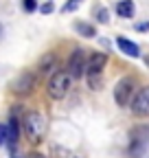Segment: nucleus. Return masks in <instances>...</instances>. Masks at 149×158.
Returning <instances> with one entry per match:
<instances>
[{"instance_id": "f257e3e1", "label": "nucleus", "mask_w": 149, "mask_h": 158, "mask_svg": "<svg viewBox=\"0 0 149 158\" xmlns=\"http://www.w3.org/2000/svg\"><path fill=\"white\" fill-rule=\"evenodd\" d=\"M22 130H24V136L29 138V143L40 145V143L44 141V136H46L48 123H46V118H44L42 112L29 110V112H24V116H22Z\"/></svg>"}, {"instance_id": "f03ea898", "label": "nucleus", "mask_w": 149, "mask_h": 158, "mask_svg": "<svg viewBox=\"0 0 149 158\" xmlns=\"http://www.w3.org/2000/svg\"><path fill=\"white\" fill-rule=\"evenodd\" d=\"M70 84H72V77L68 70H55L50 77H48V84H46V90H48V97L59 101L64 99L70 90Z\"/></svg>"}, {"instance_id": "7ed1b4c3", "label": "nucleus", "mask_w": 149, "mask_h": 158, "mask_svg": "<svg viewBox=\"0 0 149 158\" xmlns=\"http://www.w3.org/2000/svg\"><path fill=\"white\" fill-rule=\"evenodd\" d=\"M134 97H136V79L134 77L119 79L116 86H114V101H116V106H121V108L132 106Z\"/></svg>"}, {"instance_id": "20e7f679", "label": "nucleus", "mask_w": 149, "mask_h": 158, "mask_svg": "<svg viewBox=\"0 0 149 158\" xmlns=\"http://www.w3.org/2000/svg\"><path fill=\"white\" fill-rule=\"evenodd\" d=\"M149 145V127L147 125H136L129 130V154H132L134 158H140L145 154Z\"/></svg>"}, {"instance_id": "39448f33", "label": "nucleus", "mask_w": 149, "mask_h": 158, "mask_svg": "<svg viewBox=\"0 0 149 158\" xmlns=\"http://www.w3.org/2000/svg\"><path fill=\"white\" fill-rule=\"evenodd\" d=\"M35 86H37V73L24 70V73H20V75L13 79L11 92L18 94V97H26V94H31V92L35 90Z\"/></svg>"}, {"instance_id": "423d86ee", "label": "nucleus", "mask_w": 149, "mask_h": 158, "mask_svg": "<svg viewBox=\"0 0 149 158\" xmlns=\"http://www.w3.org/2000/svg\"><path fill=\"white\" fill-rule=\"evenodd\" d=\"M86 64H88V57L81 48L72 51V55L68 57V64H66V70L70 73L72 79H81L86 75Z\"/></svg>"}, {"instance_id": "0eeeda50", "label": "nucleus", "mask_w": 149, "mask_h": 158, "mask_svg": "<svg viewBox=\"0 0 149 158\" xmlns=\"http://www.w3.org/2000/svg\"><path fill=\"white\" fill-rule=\"evenodd\" d=\"M129 108H132V114L138 116V118L149 116V86H145L136 92V97H134V101H132Z\"/></svg>"}, {"instance_id": "6e6552de", "label": "nucleus", "mask_w": 149, "mask_h": 158, "mask_svg": "<svg viewBox=\"0 0 149 158\" xmlns=\"http://www.w3.org/2000/svg\"><path fill=\"white\" fill-rule=\"evenodd\" d=\"M105 64H107V55L105 53H92L88 57V64H86V75H101Z\"/></svg>"}, {"instance_id": "1a4fd4ad", "label": "nucleus", "mask_w": 149, "mask_h": 158, "mask_svg": "<svg viewBox=\"0 0 149 158\" xmlns=\"http://www.w3.org/2000/svg\"><path fill=\"white\" fill-rule=\"evenodd\" d=\"M18 138H20V123H18L15 116H13V118H9V123H7V147L11 152L18 145Z\"/></svg>"}, {"instance_id": "9d476101", "label": "nucleus", "mask_w": 149, "mask_h": 158, "mask_svg": "<svg viewBox=\"0 0 149 158\" xmlns=\"http://www.w3.org/2000/svg\"><path fill=\"white\" fill-rule=\"evenodd\" d=\"M116 46L125 53V55H129V57H140V46L136 44V42H132V40H127V37H116Z\"/></svg>"}, {"instance_id": "9b49d317", "label": "nucleus", "mask_w": 149, "mask_h": 158, "mask_svg": "<svg viewBox=\"0 0 149 158\" xmlns=\"http://www.w3.org/2000/svg\"><path fill=\"white\" fill-rule=\"evenodd\" d=\"M55 70H57V59H55L53 53H46L42 59H40V75H53Z\"/></svg>"}, {"instance_id": "f8f14e48", "label": "nucleus", "mask_w": 149, "mask_h": 158, "mask_svg": "<svg viewBox=\"0 0 149 158\" xmlns=\"http://www.w3.org/2000/svg\"><path fill=\"white\" fill-rule=\"evenodd\" d=\"M116 13H119V18H134L136 7H134L132 0H121V2L116 5Z\"/></svg>"}, {"instance_id": "ddd939ff", "label": "nucleus", "mask_w": 149, "mask_h": 158, "mask_svg": "<svg viewBox=\"0 0 149 158\" xmlns=\"http://www.w3.org/2000/svg\"><path fill=\"white\" fill-rule=\"evenodd\" d=\"M72 29L77 31L79 35H83V37H95L97 35V29L92 27V24H88V22H74Z\"/></svg>"}, {"instance_id": "4468645a", "label": "nucleus", "mask_w": 149, "mask_h": 158, "mask_svg": "<svg viewBox=\"0 0 149 158\" xmlns=\"http://www.w3.org/2000/svg\"><path fill=\"white\" fill-rule=\"evenodd\" d=\"M79 5H81V0H68L62 11H64V13H70V11H74V9H79Z\"/></svg>"}, {"instance_id": "2eb2a0df", "label": "nucleus", "mask_w": 149, "mask_h": 158, "mask_svg": "<svg viewBox=\"0 0 149 158\" xmlns=\"http://www.w3.org/2000/svg\"><path fill=\"white\" fill-rule=\"evenodd\" d=\"M97 20H99L101 24H107V20H110V13H107V9H103V7H101V9L97 11Z\"/></svg>"}, {"instance_id": "dca6fc26", "label": "nucleus", "mask_w": 149, "mask_h": 158, "mask_svg": "<svg viewBox=\"0 0 149 158\" xmlns=\"http://www.w3.org/2000/svg\"><path fill=\"white\" fill-rule=\"evenodd\" d=\"M22 9L31 13V11H35V9H37V2H35V0H22Z\"/></svg>"}, {"instance_id": "f3484780", "label": "nucleus", "mask_w": 149, "mask_h": 158, "mask_svg": "<svg viewBox=\"0 0 149 158\" xmlns=\"http://www.w3.org/2000/svg\"><path fill=\"white\" fill-rule=\"evenodd\" d=\"M7 143V123H0V145Z\"/></svg>"}, {"instance_id": "a211bd4d", "label": "nucleus", "mask_w": 149, "mask_h": 158, "mask_svg": "<svg viewBox=\"0 0 149 158\" xmlns=\"http://www.w3.org/2000/svg\"><path fill=\"white\" fill-rule=\"evenodd\" d=\"M53 11V2H46V5H42V13H50Z\"/></svg>"}, {"instance_id": "6ab92c4d", "label": "nucleus", "mask_w": 149, "mask_h": 158, "mask_svg": "<svg viewBox=\"0 0 149 158\" xmlns=\"http://www.w3.org/2000/svg\"><path fill=\"white\" fill-rule=\"evenodd\" d=\"M24 158H46L44 154H37V152H31V154H26Z\"/></svg>"}, {"instance_id": "aec40b11", "label": "nucleus", "mask_w": 149, "mask_h": 158, "mask_svg": "<svg viewBox=\"0 0 149 158\" xmlns=\"http://www.w3.org/2000/svg\"><path fill=\"white\" fill-rule=\"evenodd\" d=\"M136 29H138V31H149V22H140Z\"/></svg>"}, {"instance_id": "412c9836", "label": "nucleus", "mask_w": 149, "mask_h": 158, "mask_svg": "<svg viewBox=\"0 0 149 158\" xmlns=\"http://www.w3.org/2000/svg\"><path fill=\"white\" fill-rule=\"evenodd\" d=\"M2 35H5V27H2V22H0V40H2Z\"/></svg>"}, {"instance_id": "4be33fe9", "label": "nucleus", "mask_w": 149, "mask_h": 158, "mask_svg": "<svg viewBox=\"0 0 149 158\" xmlns=\"http://www.w3.org/2000/svg\"><path fill=\"white\" fill-rule=\"evenodd\" d=\"M145 64H147V66H149V55H147V57H145Z\"/></svg>"}, {"instance_id": "5701e85b", "label": "nucleus", "mask_w": 149, "mask_h": 158, "mask_svg": "<svg viewBox=\"0 0 149 158\" xmlns=\"http://www.w3.org/2000/svg\"><path fill=\"white\" fill-rule=\"evenodd\" d=\"M11 158H24V156H18V154H13V156H11Z\"/></svg>"}]
</instances>
